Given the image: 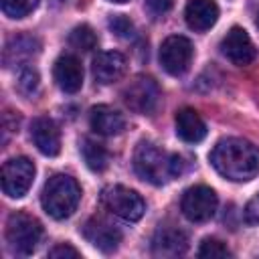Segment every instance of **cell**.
<instances>
[{
	"label": "cell",
	"instance_id": "obj_4",
	"mask_svg": "<svg viewBox=\"0 0 259 259\" xmlns=\"http://www.w3.org/2000/svg\"><path fill=\"white\" fill-rule=\"evenodd\" d=\"M42 237V225L28 212H12L6 221V241L12 251L30 255Z\"/></svg>",
	"mask_w": 259,
	"mask_h": 259
},
{
	"label": "cell",
	"instance_id": "obj_5",
	"mask_svg": "<svg viewBox=\"0 0 259 259\" xmlns=\"http://www.w3.org/2000/svg\"><path fill=\"white\" fill-rule=\"evenodd\" d=\"M101 202L105 204V208L117 217H121L123 221H140L146 212V202L144 198L127 188V186H121V184H115V186H107L103 188L101 192Z\"/></svg>",
	"mask_w": 259,
	"mask_h": 259
},
{
	"label": "cell",
	"instance_id": "obj_13",
	"mask_svg": "<svg viewBox=\"0 0 259 259\" xmlns=\"http://www.w3.org/2000/svg\"><path fill=\"white\" fill-rule=\"evenodd\" d=\"M30 138L36 150L45 156H57L61 152V134L53 119L36 117L30 123Z\"/></svg>",
	"mask_w": 259,
	"mask_h": 259
},
{
	"label": "cell",
	"instance_id": "obj_15",
	"mask_svg": "<svg viewBox=\"0 0 259 259\" xmlns=\"http://www.w3.org/2000/svg\"><path fill=\"white\" fill-rule=\"evenodd\" d=\"M188 249V237L180 229L162 227L152 239V253L158 257H178Z\"/></svg>",
	"mask_w": 259,
	"mask_h": 259
},
{
	"label": "cell",
	"instance_id": "obj_10",
	"mask_svg": "<svg viewBox=\"0 0 259 259\" xmlns=\"http://www.w3.org/2000/svg\"><path fill=\"white\" fill-rule=\"evenodd\" d=\"M221 53L233 63V65H249L255 61L257 57V49L251 40V36L247 34L245 28L241 26H233L221 40Z\"/></svg>",
	"mask_w": 259,
	"mask_h": 259
},
{
	"label": "cell",
	"instance_id": "obj_18",
	"mask_svg": "<svg viewBox=\"0 0 259 259\" xmlns=\"http://www.w3.org/2000/svg\"><path fill=\"white\" fill-rule=\"evenodd\" d=\"M176 134L188 144H198L206 136V125L196 109L182 107L176 111Z\"/></svg>",
	"mask_w": 259,
	"mask_h": 259
},
{
	"label": "cell",
	"instance_id": "obj_26",
	"mask_svg": "<svg viewBox=\"0 0 259 259\" xmlns=\"http://www.w3.org/2000/svg\"><path fill=\"white\" fill-rule=\"evenodd\" d=\"M79 255L81 253L75 247H71L69 243H59L49 251V257H53V259H77Z\"/></svg>",
	"mask_w": 259,
	"mask_h": 259
},
{
	"label": "cell",
	"instance_id": "obj_22",
	"mask_svg": "<svg viewBox=\"0 0 259 259\" xmlns=\"http://www.w3.org/2000/svg\"><path fill=\"white\" fill-rule=\"evenodd\" d=\"M38 85H40V79H38V73L32 69V67H22L20 73H18V79H16V87L22 95L26 97H32L36 91H38Z\"/></svg>",
	"mask_w": 259,
	"mask_h": 259
},
{
	"label": "cell",
	"instance_id": "obj_3",
	"mask_svg": "<svg viewBox=\"0 0 259 259\" xmlns=\"http://www.w3.org/2000/svg\"><path fill=\"white\" fill-rule=\"evenodd\" d=\"M81 200V188L75 178L67 174H55L45 182L40 204L45 212L57 221L69 219Z\"/></svg>",
	"mask_w": 259,
	"mask_h": 259
},
{
	"label": "cell",
	"instance_id": "obj_20",
	"mask_svg": "<svg viewBox=\"0 0 259 259\" xmlns=\"http://www.w3.org/2000/svg\"><path fill=\"white\" fill-rule=\"evenodd\" d=\"M81 154H83V160H85L87 168L93 170V172H103V170L107 168V164H109V154H107V150H105L99 142H93V140H89V138L83 140V144H81Z\"/></svg>",
	"mask_w": 259,
	"mask_h": 259
},
{
	"label": "cell",
	"instance_id": "obj_7",
	"mask_svg": "<svg viewBox=\"0 0 259 259\" xmlns=\"http://www.w3.org/2000/svg\"><path fill=\"white\" fill-rule=\"evenodd\" d=\"M158 101H160V87L152 77L138 75L123 89V103L134 113L148 115V113H152L156 109Z\"/></svg>",
	"mask_w": 259,
	"mask_h": 259
},
{
	"label": "cell",
	"instance_id": "obj_17",
	"mask_svg": "<svg viewBox=\"0 0 259 259\" xmlns=\"http://www.w3.org/2000/svg\"><path fill=\"white\" fill-rule=\"evenodd\" d=\"M89 123H91V130L101 134V136H117L125 130V119L123 115L109 107V105H95L91 107V113H89Z\"/></svg>",
	"mask_w": 259,
	"mask_h": 259
},
{
	"label": "cell",
	"instance_id": "obj_21",
	"mask_svg": "<svg viewBox=\"0 0 259 259\" xmlns=\"http://www.w3.org/2000/svg\"><path fill=\"white\" fill-rule=\"evenodd\" d=\"M69 45L77 51H83V53H89L97 47V34L93 32V28L89 24H79L71 30L69 34Z\"/></svg>",
	"mask_w": 259,
	"mask_h": 259
},
{
	"label": "cell",
	"instance_id": "obj_1",
	"mask_svg": "<svg viewBox=\"0 0 259 259\" xmlns=\"http://www.w3.org/2000/svg\"><path fill=\"white\" fill-rule=\"evenodd\" d=\"M212 168L233 182H247L259 174V148L243 138H225L210 152Z\"/></svg>",
	"mask_w": 259,
	"mask_h": 259
},
{
	"label": "cell",
	"instance_id": "obj_2",
	"mask_svg": "<svg viewBox=\"0 0 259 259\" xmlns=\"http://www.w3.org/2000/svg\"><path fill=\"white\" fill-rule=\"evenodd\" d=\"M134 168L142 180L160 186L182 174L184 162L182 156L168 154L152 142H140L134 152Z\"/></svg>",
	"mask_w": 259,
	"mask_h": 259
},
{
	"label": "cell",
	"instance_id": "obj_16",
	"mask_svg": "<svg viewBox=\"0 0 259 259\" xmlns=\"http://www.w3.org/2000/svg\"><path fill=\"white\" fill-rule=\"evenodd\" d=\"M184 18L192 30L204 32L217 22L219 6L214 0H188L186 10H184Z\"/></svg>",
	"mask_w": 259,
	"mask_h": 259
},
{
	"label": "cell",
	"instance_id": "obj_6",
	"mask_svg": "<svg viewBox=\"0 0 259 259\" xmlns=\"http://www.w3.org/2000/svg\"><path fill=\"white\" fill-rule=\"evenodd\" d=\"M34 180V164L24 158V156H16L4 162L2 172H0V182H2V190L6 196L10 198H20L28 192V188L32 186Z\"/></svg>",
	"mask_w": 259,
	"mask_h": 259
},
{
	"label": "cell",
	"instance_id": "obj_25",
	"mask_svg": "<svg viewBox=\"0 0 259 259\" xmlns=\"http://www.w3.org/2000/svg\"><path fill=\"white\" fill-rule=\"evenodd\" d=\"M198 257H231V251L219 239H204L198 247Z\"/></svg>",
	"mask_w": 259,
	"mask_h": 259
},
{
	"label": "cell",
	"instance_id": "obj_28",
	"mask_svg": "<svg viewBox=\"0 0 259 259\" xmlns=\"http://www.w3.org/2000/svg\"><path fill=\"white\" fill-rule=\"evenodd\" d=\"M172 4H174V0H146V6H148V10H150L154 16L166 14V12L172 8Z\"/></svg>",
	"mask_w": 259,
	"mask_h": 259
},
{
	"label": "cell",
	"instance_id": "obj_30",
	"mask_svg": "<svg viewBox=\"0 0 259 259\" xmlns=\"http://www.w3.org/2000/svg\"><path fill=\"white\" fill-rule=\"evenodd\" d=\"M257 26H259V18H257Z\"/></svg>",
	"mask_w": 259,
	"mask_h": 259
},
{
	"label": "cell",
	"instance_id": "obj_23",
	"mask_svg": "<svg viewBox=\"0 0 259 259\" xmlns=\"http://www.w3.org/2000/svg\"><path fill=\"white\" fill-rule=\"evenodd\" d=\"M38 0H2V10L10 18H24L36 8Z\"/></svg>",
	"mask_w": 259,
	"mask_h": 259
},
{
	"label": "cell",
	"instance_id": "obj_9",
	"mask_svg": "<svg viewBox=\"0 0 259 259\" xmlns=\"http://www.w3.org/2000/svg\"><path fill=\"white\" fill-rule=\"evenodd\" d=\"M217 194L212 188L208 186H190L184 194H182V200H180V208L184 212V217L192 223H204L208 221L214 210H217Z\"/></svg>",
	"mask_w": 259,
	"mask_h": 259
},
{
	"label": "cell",
	"instance_id": "obj_8",
	"mask_svg": "<svg viewBox=\"0 0 259 259\" xmlns=\"http://www.w3.org/2000/svg\"><path fill=\"white\" fill-rule=\"evenodd\" d=\"M192 55V42L182 34H172L160 47V65L170 75H182L190 67Z\"/></svg>",
	"mask_w": 259,
	"mask_h": 259
},
{
	"label": "cell",
	"instance_id": "obj_14",
	"mask_svg": "<svg viewBox=\"0 0 259 259\" xmlns=\"http://www.w3.org/2000/svg\"><path fill=\"white\" fill-rule=\"evenodd\" d=\"M53 75L57 85L65 93H77L83 85V67H81V61L73 55H61L55 61Z\"/></svg>",
	"mask_w": 259,
	"mask_h": 259
},
{
	"label": "cell",
	"instance_id": "obj_27",
	"mask_svg": "<svg viewBox=\"0 0 259 259\" xmlns=\"http://www.w3.org/2000/svg\"><path fill=\"white\" fill-rule=\"evenodd\" d=\"M243 219L247 225H259V194H255L243 210Z\"/></svg>",
	"mask_w": 259,
	"mask_h": 259
},
{
	"label": "cell",
	"instance_id": "obj_24",
	"mask_svg": "<svg viewBox=\"0 0 259 259\" xmlns=\"http://www.w3.org/2000/svg\"><path fill=\"white\" fill-rule=\"evenodd\" d=\"M107 24H109L111 32L115 36H119V38H132L134 36V30H136L134 28V22L125 14H113Z\"/></svg>",
	"mask_w": 259,
	"mask_h": 259
},
{
	"label": "cell",
	"instance_id": "obj_29",
	"mask_svg": "<svg viewBox=\"0 0 259 259\" xmlns=\"http://www.w3.org/2000/svg\"><path fill=\"white\" fill-rule=\"evenodd\" d=\"M111 2H117V4H123V2H127V0H111Z\"/></svg>",
	"mask_w": 259,
	"mask_h": 259
},
{
	"label": "cell",
	"instance_id": "obj_19",
	"mask_svg": "<svg viewBox=\"0 0 259 259\" xmlns=\"http://www.w3.org/2000/svg\"><path fill=\"white\" fill-rule=\"evenodd\" d=\"M38 53V40L28 36V34H20L8 40L6 49H4V65H20L24 67L26 61Z\"/></svg>",
	"mask_w": 259,
	"mask_h": 259
},
{
	"label": "cell",
	"instance_id": "obj_11",
	"mask_svg": "<svg viewBox=\"0 0 259 259\" xmlns=\"http://www.w3.org/2000/svg\"><path fill=\"white\" fill-rule=\"evenodd\" d=\"M83 237L87 243H91L95 249L103 251V253H111L119 247L121 243V233L117 227H113L111 223H107L105 219H89L83 227Z\"/></svg>",
	"mask_w": 259,
	"mask_h": 259
},
{
	"label": "cell",
	"instance_id": "obj_12",
	"mask_svg": "<svg viewBox=\"0 0 259 259\" xmlns=\"http://www.w3.org/2000/svg\"><path fill=\"white\" fill-rule=\"evenodd\" d=\"M125 57L117 51H103L99 53L95 59H93V77L97 83L101 85H109V83H115L123 77L125 73Z\"/></svg>",
	"mask_w": 259,
	"mask_h": 259
}]
</instances>
